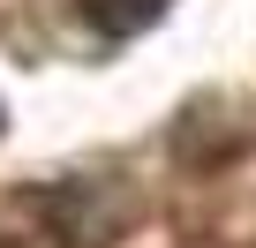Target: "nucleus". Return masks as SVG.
Listing matches in <instances>:
<instances>
[{
  "label": "nucleus",
  "instance_id": "1",
  "mask_svg": "<svg viewBox=\"0 0 256 248\" xmlns=\"http://www.w3.org/2000/svg\"><path fill=\"white\" fill-rule=\"evenodd\" d=\"M83 15L106 30V38H128V30H144L166 15V0H83Z\"/></svg>",
  "mask_w": 256,
  "mask_h": 248
}]
</instances>
